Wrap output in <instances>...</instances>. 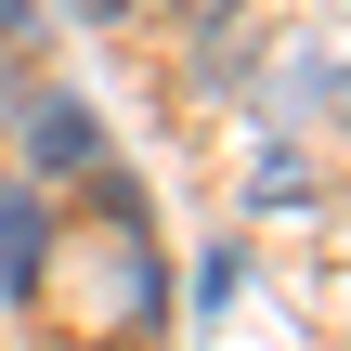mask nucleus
Segmentation results:
<instances>
[{"instance_id":"2","label":"nucleus","mask_w":351,"mask_h":351,"mask_svg":"<svg viewBox=\"0 0 351 351\" xmlns=\"http://www.w3.org/2000/svg\"><path fill=\"white\" fill-rule=\"evenodd\" d=\"M261 117H274V130H339V26L261 52Z\"/></svg>"},{"instance_id":"9","label":"nucleus","mask_w":351,"mask_h":351,"mask_svg":"<svg viewBox=\"0 0 351 351\" xmlns=\"http://www.w3.org/2000/svg\"><path fill=\"white\" fill-rule=\"evenodd\" d=\"M26 26H39V13H26V0H0V52H26Z\"/></svg>"},{"instance_id":"3","label":"nucleus","mask_w":351,"mask_h":351,"mask_svg":"<svg viewBox=\"0 0 351 351\" xmlns=\"http://www.w3.org/2000/svg\"><path fill=\"white\" fill-rule=\"evenodd\" d=\"M13 130H26V182H39V195L104 169V117H91L78 91H26V104H13Z\"/></svg>"},{"instance_id":"7","label":"nucleus","mask_w":351,"mask_h":351,"mask_svg":"<svg viewBox=\"0 0 351 351\" xmlns=\"http://www.w3.org/2000/svg\"><path fill=\"white\" fill-rule=\"evenodd\" d=\"M169 13H182V26H208V13H261V0H169Z\"/></svg>"},{"instance_id":"4","label":"nucleus","mask_w":351,"mask_h":351,"mask_svg":"<svg viewBox=\"0 0 351 351\" xmlns=\"http://www.w3.org/2000/svg\"><path fill=\"white\" fill-rule=\"evenodd\" d=\"M39 274H52V195L13 169V182H0V300L39 313Z\"/></svg>"},{"instance_id":"8","label":"nucleus","mask_w":351,"mask_h":351,"mask_svg":"<svg viewBox=\"0 0 351 351\" xmlns=\"http://www.w3.org/2000/svg\"><path fill=\"white\" fill-rule=\"evenodd\" d=\"M65 13H91V26H130V13H143V0H65Z\"/></svg>"},{"instance_id":"6","label":"nucleus","mask_w":351,"mask_h":351,"mask_svg":"<svg viewBox=\"0 0 351 351\" xmlns=\"http://www.w3.org/2000/svg\"><path fill=\"white\" fill-rule=\"evenodd\" d=\"M247 208H261V221H287V208H326V156H313L300 130H274V143H261V169H247Z\"/></svg>"},{"instance_id":"1","label":"nucleus","mask_w":351,"mask_h":351,"mask_svg":"<svg viewBox=\"0 0 351 351\" xmlns=\"http://www.w3.org/2000/svg\"><path fill=\"white\" fill-rule=\"evenodd\" d=\"M104 182V221H52V274H39V300H65L91 339H156L169 326V261H156V234H143V208L117 195V169H91Z\"/></svg>"},{"instance_id":"5","label":"nucleus","mask_w":351,"mask_h":351,"mask_svg":"<svg viewBox=\"0 0 351 351\" xmlns=\"http://www.w3.org/2000/svg\"><path fill=\"white\" fill-rule=\"evenodd\" d=\"M247 65H261V13H208V26H182V91H247Z\"/></svg>"},{"instance_id":"10","label":"nucleus","mask_w":351,"mask_h":351,"mask_svg":"<svg viewBox=\"0 0 351 351\" xmlns=\"http://www.w3.org/2000/svg\"><path fill=\"white\" fill-rule=\"evenodd\" d=\"M13 104H26V65H13V52H0V117H13Z\"/></svg>"}]
</instances>
